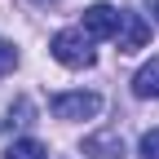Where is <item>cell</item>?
Returning <instances> with one entry per match:
<instances>
[{"mask_svg": "<svg viewBox=\"0 0 159 159\" xmlns=\"http://www.w3.org/2000/svg\"><path fill=\"white\" fill-rule=\"evenodd\" d=\"M93 40L84 35V31H57L53 40H49V53L57 57L62 66H71V71H84V66H93Z\"/></svg>", "mask_w": 159, "mask_h": 159, "instance_id": "cell-1", "label": "cell"}, {"mask_svg": "<svg viewBox=\"0 0 159 159\" xmlns=\"http://www.w3.org/2000/svg\"><path fill=\"white\" fill-rule=\"evenodd\" d=\"M49 106H53L57 119H93L97 111H102V97H97V93H84V89H75V93H57Z\"/></svg>", "mask_w": 159, "mask_h": 159, "instance_id": "cell-2", "label": "cell"}, {"mask_svg": "<svg viewBox=\"0 0 159 159\" xmlns=\"http://www.w3.org/2000/svg\"><path fill=\"white\" fill-rule=\"evenodd\" d=\"M115 44H119V53H137V49H146V44H150V22H146L142 13L119 9V31H115Z\"/></svg>", "mask_w": 159, "mask_h": 159, "instance_id": "cell-3", "label": "cell"}, {"mask_svg": "<svg viewBox=\"0 0 159 159\" xmlns=\"http://www.w3.org/2000/svg\"><path fill=\"white\" fill-rule=\"evenodd\" d=\"M80 31H84L89 40H111V35L119 31V9H115V5H89Z\"/></svg>", "mask_w": 159, "mask_h": 159, "instance_id": "cell-4", "label": "cell"}, {"mask_svg": "<svg viewBox=\"0 0 159 159\" xmlns=\"http://www.w3.org/2000/svg\"><path fill=\"white\" fill-rule=\"evenodd\" d=\"M133 93L137 97H159V57H150V62L133 75Z\"/></svg>", "mask_w": 159, "mask_h": 159, "instance_id": "cell-5", "label": "cell"}, {"mask_svg": "<svg viewBox=\"0 0 159 159\" xmlns=\"http://www.w3.org/2000/svg\"><path fill=\"white\" fill-rule=\"evenodd\" d=\"M5 159H49V146L35 142V137H22V142H13L5 150Z\"/></svg>", "mask_w": 159, "mask_h": 159, "instance_id": "cell-6", "label": "cell"}, {"mask_svg": "<svg viewBox=\"0 0 159 159\" xmlns=\"http://www.w3.org/2000/svg\"><path fill=\"white\" fill-rule=\"evenodd\" d=\"M137 155H142V159H159V128H146V133H142Z\"/></svg>", "mask_w": 159, "mask_h": 159, "instance_id": "cell-7", "label": "cell"}, {"mask_svg": "<svg viewBox=\"0 0 159 159\" xmlns=\"http://www.w3.org/2000/svg\"><path fill=\"white\" fill-rule=\"evenodd\" d=\"M13 66H18V49L9 44V40H5V35H0V75H9Z\"/></svg>", "mask_w": 159, "mask_h": 159, "instance_id": "cell-8", "label": "cell"}]
</instances>
